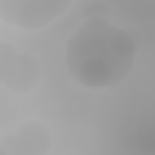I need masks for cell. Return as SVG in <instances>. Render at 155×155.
<instances>
[{
    "instance_id": "cell-1",
    "label": "cell",
    "mask_w": 155,
    "mask_h": 155,
    "mask_svg": "<svg viewBox=\"0 0 155 155\" xmlns=\"http://www.w3.org/2000/svg\"><path fill=\"white\" fill-rule=\"evenodd\" d=\"M139 33L107 17L85 19L65 44L70 76L92 90L116 87L132 73L140 50Z\"/></svg>"
},
{
    "instance_id": "cell-6",
    "label": "cell",
    "mask_w": 155,
    "mask_h": 155,
    "mask_svg": "<svg viewBox=\"0 0 155 155\" xmlns=\"http://www.w3.org/2000/svg\"><path fill=\"white\" fill-rule=\"evenodd\" d=\"M0 145L5 155H25L13 132L0 138Z\"/></svg>"
},
{
    "instance_id": "cell-5",
    "label": "cell",
    "mask_w": 155,
    "mask_h": 155,
    "mask_svg": "<svg viewBox=\"0 0 155 155\" xmlns=\"http://www.w3.org/2000/svg\"><path fill=\"white\" fill-rule=\"evenodd\" d=\"M16 57L17 52L13 46L6 42H0V82L5 80Z\"/></svg>"
},
{
    "instance_id": "cell-4",
    "label": "cell",
    "mask_w": 155,
    "mask_h": 155,
    "mask_svg": "<svg viewBox=\"0 0 155 155\" xmlns=\"http://www.w3.org/2000/svg\"><path fill=\"white\" fill-rule=\"evenodd\" d=\"M25 155H45L52 143L50 128L39 121H27L13 131Z\"/></svg>"
},
{
    "instance_id": "cell-7",
    "label": "cell",
    "mask_w": 155,
    "mask_h": 155,
    "mask_svg": "<svg viewBox=\"0 0 155 155\" xmlns=\"http://www.w3.org/2000/svg\"><path fill=\"white\" fill-rule=\"evenodd\" d=\"M0 155H5V154H4V151H2V148H1V145H0Z\"/></svg>"
},
{
    "instance_id": "cell-3",
    "label": "cell",
    "mask_w": 155,
    "mask_h": 155,
    "mask_svg": "<svg viewBox=\"0 0 155 155\" xmlns=\"http://www.w3.org/2000/svg\"><path fill=\"white\" fill-rule=\"evenodd\" d=\"M40 76L41 70L39 62L33 56L21 53L17 54L2 84L8 90L24 93L36 87L40 82Z\"/></svg>"
},
{
    "instance_id": "cell-2",
    "label": "cell",
    "mask_w": 155,
    "mask_h": 155,
    "mask_svg": "<svg viewBox=\"0 0 155 155\" xmlns=\"http://www.w3.org/2000/svg\"><path fill=\"white\" fill-rule=\"evenodd\" d=\"M71 1L0 0V19L24 29H40L64 15Z\"/></svg>"
}]
</instances>
